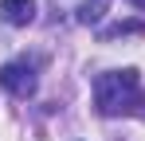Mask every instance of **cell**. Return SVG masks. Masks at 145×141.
<instances>
[{"instance_id":"1","label":"cell","mask_w":145,"mask_h":141,"mask_svg":"<svg viewBox=\"0 0 145 141\" xmlns=\"http://www.w3.org/2000/svg\"><path fill=\"white\" fill-rule=\"evenodd\" d=\"M94 102H98V114L106 118H145V90H141V74L133 67L125 70H106L94 78Z\"/></svg>"},{"instance_id":"2","label":"cell","mask_w":145,"mask_h":141,"mask_svg":"<svg viewBox=\"0 0 145 141\" xmlns=\"http://www.w3.org/2000/svg\"><path fill=\"white\" fill-rule=\"evenodd\" d=\"M0 86L8 94H16V98L35 94V70H31V63H4L0 67Z\"/></svg>"},{"instance_id":"3","label":"cell","mask_w":145,"mask_h":141,"mask_svg":"<svg viewBox=\"0 0 145 141\" xmlns=\"http://www.w3.org/2000/svg\"><path fill=\"white\" fill-rule=\"evenodd\" d=\"M0 16L12 27H27L35 20V0H0Z\"/></svg>"},{"instance_id":"4","label":"cell","mask_w":145,"mask_h":141,"mask_svg":"<svg viewBox=\"0 0 145 141\" xmlns=\"http://www.w3.org/2000/svg\"><path fill=\"white\" fill-rule=\"evenodd\" d=\"M106 12H110V0H78V8H74V20L90 27V24H98Z\"/></svg>"},{"instance_id":"5","label":"cell","mask_w":145,"mask_h":141,"mask_svg":"<svg viewBox=\"0 0 145 141\" xmlns=\"http://www.w3.org/2000/svg\"><path fill=\"white\" fill-rule=\"evenodd\" d=\"M141 31H145L141 20H121V24H114V27H106V31H102V39L110 43V39H121V35H141Z\"/></svg>"},{"instance_id":"6","label":"cell","mask_w":145,"mask_h":141,"mask_svg":"<svg viewBox=\"0 0 145 141\" xmlns=\"http://www.w3.org/2000/svg\"><path fill=\"white\" fill-rule=\"evenodd\" d=\"M129 4H137V8H145V0H129Z\"/></svg>"}]
</instances>
